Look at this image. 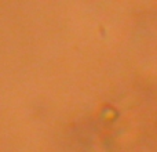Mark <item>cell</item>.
<instances>
[]
</instances>
